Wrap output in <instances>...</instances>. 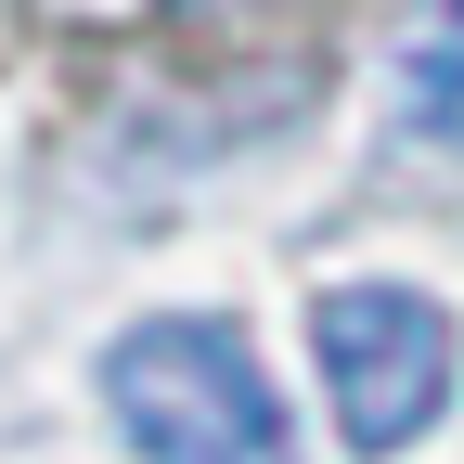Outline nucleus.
<instances>
[{"mask_svg": "<svg viewBox=\"0 0 464 464\" xmlns=\"http://www.w3.org/2000/svg\"><path fill=\"white\" fill-rule=\"evenodd\" d=\"M103 413L130 426L142 464H297V426H284L246 323H219V310L130 323L103 348Z\"/></svg>", "mask_w": 464, "mask_h": 464, "instance_id": "obj_1", "label": "nucleus"}, {"mask_svg": "<svg viewBox=\"0 0 464 464\" xmlns=\"http://www.w3.org/2000/svg\"><path fill=\"white\" fill-rule=\"evenodd\" d=\"M310 362H323V400H335V439L362 464H387L439 426L464 348H451V310L426 284H323L310 297Z\"/></svg>", "mask_w": 464, "mask_h": 464, "instance_id": "obj_2", "label": "nucleus"}, {"mask_svg": "<svg viewBox=\"0 0 464 464\" xmlns=\"http://www.w3.org/2000/svg\"><path fill=\"white\" fill-rule=\"evenodd\" d=\"M400 130L464 155V0H426L413 39H400Z\"/></svg>", "mask_w": 464, "mask_h": 464, "instance_id": "obj_3", "label": "nucleus"}]
</instances>
